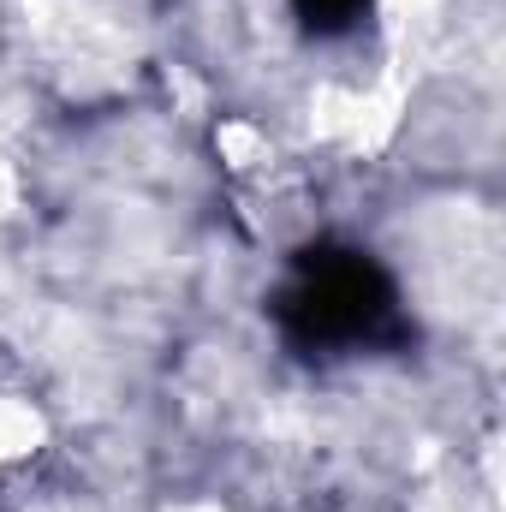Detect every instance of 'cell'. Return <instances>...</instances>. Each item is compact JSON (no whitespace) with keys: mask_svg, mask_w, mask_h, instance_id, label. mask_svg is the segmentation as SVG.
Here are the masks:
<instances>
[{"mask_svg":"<svg viewBox=\"0 0 506 512\" xmlns=\"http://www.w3.org/2000/svg\"><path fill=\"white\" fill-rule=\"evenodd\" d=\"M292 6H298V18L310 30H352L370 0H292Z\"/></svg>","mask_w":506,"mask_h":512,"instance_id":"2","label":"cell"},{"mask_svg":"<svg viewBox=\"0 0 506 512\" xmlns=\"http://www.w3.org/2000/svg\"><path fill=\"white\" fill-rule=\"evenodd\" d=\"M280 328L304 352H364L399 334L393 274L370 251L316 245L292 262L280 286Z\"/></svg>","mask_w":506,"mask_h":512,"instance_id":"1","label":"cell"}]
</instances>
